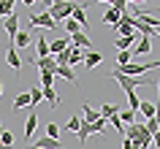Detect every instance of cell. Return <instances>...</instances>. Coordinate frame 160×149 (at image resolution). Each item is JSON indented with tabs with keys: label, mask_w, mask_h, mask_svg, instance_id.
I'll return each mask as SVG.
<instances>
[{
	"label": "cell",
	"mask_w": 160,
	"mask_h": 149,
	"mask_svg": "<svg viewBox=\"0 0 160 149\" xmlns=\"http://www.w3.org/2000/svg\"><path fill=\"white\" fill-rule=\"evenodd\" d=\"M109 122H111V127H114L117 133H122V136H125V127H128V125L122 122V117H119V114H114V117L109 119Z\"/></svg>",
	"instance_id": "29"
},
{
	"label": "cell",
	"mask_w": 160,
	"mask_h": 149,
	"mask_svg": "<svg viewBox=\"0 0 160 149\" xmlns=\"http://www.w3.org/2000/svg\"><path fill=\"white\" fill-rule=\"evenodd\" d=\"M82 117H84V122H98L101 119V111H95V108H90V103H84L82 106Z\"/></svg>",
	"instance_id": "22"
},
{
	"label": "cell",
	"mask_w": 160,
	"mask_h": 149,
	"mask_svg": "<svg viewBox=\"0 0 160 149\" xmlns=\"http://www.w3.org/2000/svg\"><path fill=\"white\" fill-rule=\"evenodd\" d=\"M155 35H160V25H158V27H155Z\"/></svg>",
	"instance_id": "49"
},
{
	"label": "cell",
	"mask_w": 160,
	"mask_h": 149,
	"mask_svg": "<svg viewBox=\"0 0 160 149\" xmlns=\"http://www.w3.org/2000/svg\"><path fill=\"white\" fill-rule=\"evenodd\" d=\"M130 6H141V3H147V0H128Z\"/></svg>",
	"instance_id": "44"
},
{
	"label": "cell",
	"mask_w": 160,
	"mask_h": 149,
	"mask_svg": "<svg viewBox=\"0 0 160 149\" xmlns=\"http://www.w3.org/2000/svg\"><path fill=\"white\" fill-rule=\"evenodd\" d=\"M111 6H114V8L119 11V14H125V11H128V6H130V3H128V0H111Z\"/></svg>",
	"instance_id": "39"
},
{
	"label": "cell",
	"mask_w": 160,
	"mask_h": 149,
	"mask_svg": "<svg viewBox=\"0 0 160 149\" xmlns=\"http://www.w3.org/2000/svg\"><path fill=\"white\" fill-rule=\"evenodd\" d=\"M6 33L11 35V41L17 38V33H19V19H17V14H11V17L6 19Z\"/></svg>",
	"instance_id": "19"
},
{
	"label": "cell",
	"mask_w": 160,
	"mask_h": 149,
	"mask_svg": "<svg viewBox=\"0 0 160 149\" xmlns=\"http://www.w3.org/2000/svg\"><path fill=\"white\" fill-rule=\"evenodd\" d=\"M14 14V3H6V0H0V19H8Z\"/></svg>",
	"instance_id": "30"
},
{
	"label": "cell",
	"mask_w": 160,
	"mask_h": 149,
	"mask_svg": "<svg viewBox=\"0 0 160 149\" xmlns=\"http://www.w3.org/2000/svg\"><path fill=\"white\" fill-rule=\"evenodd\" d=\"M122 149H138V147H136V144L128 138V136H122Z\"/></svg>",
	"instance_id": "41"
},
{
	"label": "cell",
	"mask_w": 160,
	"mask_h": 149,
	"mask_svg": "<svg viewBox=\"0 0 160 149\" xmlns=\"http://www.w3.org/2000/svg\"><path fill=\"white\" fill-rule=\"evenodd\" d=\"M130 57H133V52H130V49H128V52H119V54H117V62H119V65H128Z\"/></svg>",
	"instance_id": "37"
},
{
	"label": "cell",
	"mask_w": 160,
	"mask_h": 149,
	"mask_svg": "<svg viewBox=\"0 0 160 149\" xmlns=\"http://www.w3.org/2000/svg\"><path fill=\"white\" fill-rule=\"evenodd\" d=\"M130 52H133L136 57H138V54H149V52H152V38H149V35H138V43H136Z\"/></svg>",
	"instance_id": "8"
},
{
	"label": "cell",
	"mask_w": 160,
	"mask_h": 149,
	"mask_svg": "<svg viewBox=\"0 0 160 149\" xmlns=\"http://www.w3.org/2000/svg\"><path fill=\"white\" fill-rule=\"evenodd\" d=\"M101 62H103V54H101V52H87V57H84V68H87V71L98 68Z\"/></svg>",
	"instance_id": "15"
},
{
	"label": "cell",
	"mask_w": 160,
	"mask_h": 149,
	"mask_svg": "<svg viewBox=\"0 0 160 149\" xmlns=\"http://www.w3.org/2000/svg\"><path fill=\"white\" fill-rule=\"evenodd\" d=\"M84 57H87V52H84V49H79V46H73V43H71V68H73L76 62H84Z\"/></svg>",
	"instance_id": "25"
},
{
	"label": "cell",
	"mask_w": 160,
	"mask_h": 149,
	"mask_svg": "<svg viewBox=\"0 0 160 149\" xmlns=\"http://www.w3.org/2000/svg\"><path fill=\"white\" fill-rule=\"evenodd\" d=\"M138 111H141L147 119H152V117L158 114V106H155V103H149V100H141V108H138Z\"/></svg>",
	"instance_id": "27"
},
{
	"label": "cell",
	"mask_w": 160,
	"mask_h": 149,
	"mask_svg": "<svg viewBox=\"0 0 160 149\" xmlns=\"http://www.w3.org/2000/svg\"><path fill=\"white\" fill-rule=\"evenodd\" d=\"M6 62L11 65V71H14V73H19V71H22V57H19L17 46H8V49H6Z\"/></svg>",
	"instance_id": "5"
},
{
	"label": "cell",
	"mask_w": 160,
	"mask_h": 149,
	"mask_svg": "<svg viewBox=\"0 0 160 149\" xmlns=\"http://www.w3.org/2000/svg\"><path fill=\"white\" fill-rule=\"evenodd\" d=\"M71 41H73V46H79V49H84V52H90V46H92V41H90V35H87V33L71 35Z\"/></svg>",
	"instance_id": "14"
},
{
	"label": "cell",
	"mask_w": 160,
	"mask_h": 149,
	"mask_svg": "<svg viewBox=\"0 0 160 149\" xmlns=\"http://www.w3.org/2000/svg\"><path fill=\"white\" fill-rule=\"evenodd\" d=\"M54 79H57V76L52 73V71H41V87H52Z\"/></svg>",
	"instance_id": "32"
},
{
	"label": "cell",
	"mask_w": 160,
	"mask_h": 149,
	"mask_svg": "<svg viewBox=\"0 0 160 149\" xmlns=\"http://www.w3.org/2000/svg\"><path fill=\"white\" fill-rule=\"evenodd\" d=\"M158 92H160V79H158Z\"/></svg>",
	"instance_id": "52"
},
{
	"label": "cell",
	"mask_w": 160,
	"mask_h": 149,
	"mask_svg": "<svg viewBox=\"0 0 160 149\" xmlns=\"http://www.w3.org/2000/svg\"><path fill=\"white\" fill-rule=\"evenodd\" d=\"M117 33L119 35H136V27H133V17H130V11L122 14V22L117 25Z\"/></svg>",
	"instance_id": "6"
},
{
	"label": "cell",
	"mask_w": 160,
	"mask_h": 149,
	"mask_svg": "<svg viewBox=\"0 0 160 149\" xmlns=\"http://www.w3.org/2000/svg\"><path fill=\"white\" fill-rule=\"evenodd\" d=\"M144 127H147V130H149L152 136H155V133L160 130V127H158V119H155V117H152V119H147V125H144Z\"/></svg>",
	"instance_id": "40"
},
{
	"label": "cell",
	"mask_w": 160,
	"mask_h": 149,
	"mask_svg": "<svg viewBox=\"0 0 160 149\" xmlns=\"http://www.w3.org/2000/svg\"><path fill=\"white\" fill-rule=\"evenodd\" d=\"M22 3H25V6H33V3H35V0H22Z\"/></svg>",
	"instance_id": "46"
},
{
	"label": "cell",
	"mask_w": 160,
	"mask_h": 149,
	"mask_svg": "<svg viewBox=\"0 0 160 149\" xmlns=\"http://www.w3.org/2000/svg\"><path fill=\"white\" fill-rule=\"evenodd\" d=\"M128 108H133V111H138V108H141V98H138L136 92H130V95H128Z\"/></svg>",
	"instance_id": "33"
},
{
	"label": "cell",
	"mask_w": 160,
	"mask_h": 149,
	"mask_svg": "<svg viewBox=\"0 0 160 149\" xmlns=\"http://www.w3.org/2000/svg\"><path fill=\"white\" fill-rule=\"evenodd\" d=\"M60 22L54 17H52L49 11H43V14H33L30 17V27H46V30H54Z\"/></svg>",
	"instance_id": "4"
},
{
	"label": "cell",
	"mask_w": 160,
	"mask_h": 149,
	"mask_svg": "<svg viewBox=\"0 0 160 149\" xmlns=\"http://www.w3.org/2000/svg\"><path fill=\"white\" fill-rule=\"evenodd\" d=\"M92 3H111V0H92Z\"/></svg>",
	"instance_id": "48"
},
{
	"label": "cell",
	"mask_w": 160,
	"mask_h": 149,
	"mask_svg": "<svg viewBox=\"0 0 160 149\" xmlns=\"http://www.w3.org/2000/svg\"><path fill=\"white\" fill-rule=\"evenodd\" d=\"M0 95H3V82H0Z\"/></svg>",
	"instance_id": "50"
},
{
	"label": "cell",
	"mask_w": 160,
	"mask_h": 149,
	"mask_svg": "<svg viewBox=\"0 0 160 149\" xmlns=\"http://www.w3.org/2000/svg\"><path fill=\"white\" fill-rule=\"evenodd\" d=\"M33 65L38 68V71H52V73H54V71H57V57H35L33 60Z\"/></svg>",
	"instance_id": "7"
},
{
	"label": "cell",
	"mask_w": 160,
	"mask_h": 149,
	"mask_svg": "<svg viewBox=\"0 0 160 149\" xmlns=\"http://www.w3.org/2000/svg\"><path fill=\"white\" fill-rule=\"evenodd\" d=\"M35 54H38V57H49V54H52L46 38H35Z\"/></svg>",
	"instance_id": "24"
},
{
	"label": "cell",
	"mask_w": 160,
	"mask_h": 149,
	"mask_svg": "<svg viewBox=\"0 0 160 149\" xmlns=\"http://www.w3.org/2000/svg\"><path fill=\"white\" fill-rule=\"evenodd\" d=\"M119 22H122V14H119V11L114 8V6H111V8L106 11V14H103V25H111V27H117Z\"/></svg>",
	"instance_id": "13"
},
{
	"label": "cell",
	"mask_w": 160,
	"mask_h": 149,
	"mask_svg": "<svg viewBox=\"0 0 160 149\" xmlns=\"http://www.w3.org/2000/svg\"><path fill=\"white\" fill-rule=\"evenodd\" d=\"M3 130H6V127H3V122H0V138H3Z\"/></svg>",
	"instance_id": "47"
},
{
	"label": "cell",
	"mask_w": 160,
	"mask_h": 149,
	"mask_svg": "<svg viewBox=\"0 0 160 149\" xmlns=\"http://www.w3.org/2000/svg\"><path fill=\"white\" fill-rule=\"evenodd\" d=\"M133 41H138L136 35H119L117 41H114V46H117L119 52H128V49H133Z\"/></svg>",
	"instance_id": "16"
},
{
	"label": "cell",
	"mask_w": 160,
	"mask_h": 149,
	"mask_svg": "<svg viewBox=\"0 0 160 149\" xmlns=\"http://www.w3.org/2000/svg\"><path fill=\"white\" fill-rule=\"evenodd\" d=\"M41 3H43V11H49L52 6H54V3H57V0H41Z\"/></svg>",
	"instance_id": "42"
},
{
	"label": "cell",
	"mask_w": 160,
	"mask_h": 149,
	"mask_svg": "<svg viewBox=\"0 0 160 149\" xmlns=\"http://www.w3.org/2000/svg\"><path fill=\"white\" fill-rule=\"evenodd\" d=\"M22 108H33V100H30V92H19L14 98V111H22Z\"/></svg>",
	"instance_id": "10"
},
{
	"label": "cell",
	"mask_w": 160,
	"mask_h": 149,
	"mask_svg": "<svg viewBox=\"0 0 160 149\" xmlns=\"http://www.w3.org/2000/svg\"><path fill=\"white\" fill-rule=\"evenodd\" d=\"M114 114H119V108L114 106V103H106V106L101 108V117H106V119H111Z\"/></svg>",
	"instance_id": "31"
},
{
	"label": "cell",
	"mask_w": 160,
	"mask_h": 149,
	"mask_svg": "<svg viewBox=\"0 0 160 149\" xmlns=\"http://www.w3.org/2000/svg\"><path fill=\"white\" fill-rule=\"evenodd\" d=\"M30 41H35V38H30V33H27V30H19L17 38H14V46H17V49H25Z\"/></svg>",
	"instance_id": "23"
},
{
	"label": "cell",
	"mask_w": 160,
	"mask_h": 149,
	"mask_svg": "<svg viewBox=\"0 0 160 149\" xmlns=\"http://www.w3.org/2000/svg\"><path fill=\"white\" fill-rule=\"evenodd\" d=\"M119 117H122V122H125V125H133V122H136V111H133V108L119 111Z\"/></svg>",
	"instance_id": "34"
},
{
	"label": "cell",
	"mask_w": 160,
	"mask_h": 149,
	"mask_svg": "<svg viewBox=\"0 0 160 149\" xmlns=\"http://www.w3.org/2000/svg\"><path fill=\"white\" fill-rule=\"evenodd\" d=\"M65 30H68V38H71V35H76V33H84V27L79 25V22H76L73 17H71V19H65Z\"/></svg>",
	"instance_id": "26"
},
{
	"label": "cell",
	"mask_w": 160,
	"mask_h": 149,
	"mask_svg": "<svg viewBox=\"0 0 160 149\" xmlns=\"http://www.w3.org/2000/svg\"><path fill=\"white\" fill-rule=\"evenodd\" d=\"M155 119H158V127H160V103H158V114H155Z\"/></svg>",
	"instance_id": "45"
},
{
	"label": "cell",
	"mask_w": 160,
	"mask_h": 149,
	"mask_svg": "<svg viewBox=\"0 0 160 149\" xmlns=\"http://www.w3.org/2000/svg\"><path fill=\"white\" fill-rule=\"evenodd\" d=\"M57 65H71V49H65L62 54H57Z\"/></svg>",
	"instance_id": "38"
},
{
	"label": "cell",
	"mask_w": 160,
	"mask_h": 149,
	"mask_svg": "<svg viewBox=\"0 0 160 149\" xmlns=\"http://www.w3.org/2000/svg\"><path fill=\"white\" fill-rule=\"evenodd\" d=\"M43 100H49V108H57V103H60L57 90L54 87H43Z\"/></svg>",
	"instance_id": "20"
},
{
	"label": "cell",
	"mask_w": 160,
	"mask_h": 149,
	"mask_svg": "<svg viewBox=\"0 0 160 149\" xmlns=\"http://www.w3.org/2000/svg\"><path fill=\"white\" fill-rule=\"evenodd\" d=\"M73 11H76V3H71V0H57V3H54V6L49 8V14L60 22V19L73 17Z\"/></svg>",
	"instance_id": "3"
},
{
	"label": "cell",
	"mask_w": 160,
	"mask_h": 149,
	"mask_svg": "<svg viewBox=\"0 0 160 149\" xmlns=\"http://www.w3.org/2000/svg\"><path fill=\"white\" fill-rule=\"evenodd\" d=\"M73 19H76V22H79L82 27H84V33L90 30V19H87V11L82 8V6H76V11H73Z\"/></svg>",
	"instance_id": "21"
},
{
	"label": "cell",
	"mask_w": 160,
	"mask_h": 149,
	"mask_svg": "<svg viewBox=\"0 0 160 149\" xmlns=\"http://www.w3.org/2000/svg\"><path fill=\"white\" fill-rule=\"evenodd\" d=\"M158 14H160V11H158Z\"/></svg>",
	"instance_id": "53"
},
{
	"label": "cell",
	"mask_w": 160,
	"mask_h": 149,
	"mask_svg": "<svg viewBox=\"0 0 160 149\" xmlns=\"http://www.w3.org/2000/svg\"><path fill=\"white\" fill-rule=\"evenodd\" d=\"M82 125H84V117H82V114H73V117H68L65 130H71V133H79V130H82Z\"/></svg>",
	"instance_id": "17"
},
{
	"label": "cell",
	"mask_w": 160,
	"mask_h": 149,
	"mask_svg": "<svg viewBox=\"0 0 160 149\" xmlns=\"http://www.w3.org/2000/svg\"><path fill=\"white\" fill-rule=\"evenodd\" d=\"M30 100H33V108H35V106H41V100H43V87H41V84L30 90Z\"/></svg>",
	"instance_id": "28"
},
{
	"label": "cell",
	"mask_w": 160,
	"mask_h": 149,
	"mask_svg": "<svg viewBox=\"0 0 160 149\" xmlns=\"http://www.w3.org/2000/svg\"><path fill=\"white\" fill-rule=\"evenodd\" d=\"M109 76L114 79V82H119V87H122L128 95H130V92H136V87H147V84H149V82H141L138 76H125V73H119V71H111Z\"/></svg>",
	"instance_id": "1"
},
{
	"label": "cell",
	"mask_w": 160,
	"mask_h": 149,
	"mask_svg": "<svg viewBox=\"0 0 160 149\" xmlns=\"http://www.w3.org/2000/svg\"><path fill=\"white\" fill-rule=\"evenodd\" d=\"M155 147H158V149H160V130H158V133H155Z\"/></svg>",
	"instance_id": "43"
},
{
	"label": "cell",
	"mask_w": 160,
	"mask_h": 149,
	"mask_svg": "<svg viewBox=\"0 0 160 149\" xmlns=\"http://www.w3.org/2000/svg\"><path fill=\"white\" fill-rule=\"evenodd\" d=\"M0 144H3V147H6V149H11V144H14V133H11L8 127L3 130V138H0Z\"/></svg>",
	"instance_id": "35"
},
{
	"label": "cell",
	"mask_w": 160,
	"mask_h": 149,
	"mask_svg": "<svg viewBox=\"0 0 160 149\" xmlns=\"http://www.w3.org/2000/svg\"><path fill=\"white\" fill-rule=\"evenodd\" d=\"M106 125H109L106 117H101L98 122H84V125H82V130L76 133V136H79V144H87V138L95 136V133H106Z\"/></svg>",
	"instance_id": "2"
},
{
	"label": "cell",
	"mask_w": 160,
	"mask_h": 149,
	"mask_svg": "<svg viewBox=\"0 0 160 149\" xmlns=\"http://www.w3.org/2000/svg\"><path fill=\"white\" fill-rule=\"evenodd\" d=\"M30 149H43V147H30Z\"/></svg>",
	"instance_id": "51"
},
{
	"label": "cell",
	"mask_w": 160,
	"mask_h": 149,
	"mask_svg": "<svg viewBox=\"0 0 160 149\" xmlns=\"http://www.w3.org/2000/svg\"><path fill=\"white\" fill-rule=\"evenodd\" d=\"M33 147H43V149H62V141H60V138H49V136H43V138L33 141Z\"/></svg>",
	"instance_id": "12"
},
{
	"label": "cell",
	"mask_w": 160,
	"mask_h": 149,
	"mask_svg": "<svg viewBox=\"0 0 160 149\" xmlns=\"http://www.w3.org/2000/svg\"><path fill=\"white\" fill-rule=\"evenodd\" d=\"M54 76H60V79H68L71 84H76V73H73V68H71V65H57Z\"/></svg>",
	"instance_id": "18"
},
{
	"label": "cell",
	"mask_w": 160,
	"mask_h": 149,
	"mask_svg": "<svg viewBox=\"0 0 160 149\" xmlns=\"http://www.w3.org/2000/svg\"><path fill=\"white\" fill-rule=\"evenodd\" d=\"M35 127H38V114H35V108H30V117H27V122H25V138H33Z\"/></svg>",
	"instance_id": "11"
},
{
	"label": "cell",
	"mask_w": 160,
	"mask_h": 149,
	"mask_svg": "<svg viewBox=\"0 0 160 149\" xmlns=\"http://www.w3.org/2000/svg\"><path fill=\"white\" fill-rule=\"evenodd\" d=\"M46 136H49V138H60V125L49 122V125H46Z\"/></svg>",
	"instance_id": "36"
},
{
	"label": "cell",
	"mask_w": 160,
	"mask_h": 149,
	"mask_svg": "<svg viewBox=\"0 0 160 149\" xmlns=\"http://www.w3.org/2000/svg\"><path fill=\"white\" fill-rule=\"evenodd\" d=\"M65 49H71V43H68V38H54V41H49V52H52V57H57V54H62Z\"/></svg>",
	"instance_id": "9"
}]
</instances>
